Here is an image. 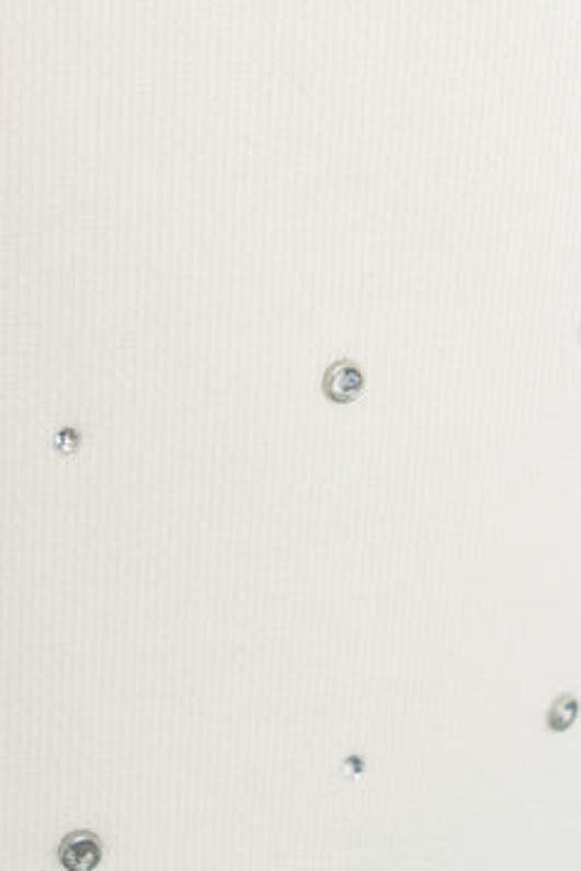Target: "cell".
I'll list each match as a JSON object with an SVG mask.
<instances>
[{"instance_id":"cell-3","label":"cell","mask_w":581,"mask_h":871,"mask_svg":"<svg viewBox=\"0 0 581 871\" xmlns=\"http://www.w3.org/2000/svg\"><path fill=\"white\" fill-rule=\"evenodd\" d=\"M574 719H577V700H574V697L572 695L557 697L555 704H552V710H550V717H548L550 729L565 731V729H569V726L574 724Z\"/></svg>"},{"instance_id":"cell-1","label":"cell","mask_w":581,"mask_h":871,"mask_svg":"<svg viewBox=\"0 0 581 871\" xmlns=\"http://www.w3.org/2000/svg\"><path fill=\"white\" fill-rule=\"evenodd\" d=\"M104 857V845L92 830H73L56 847V859L66 871H92Z\"/></svg>"},{"instance_id":"cell-2","label":"cell","mask_w":581,"mask_h":871,"mask_svg":"<svg viewBox=\"0 0 581 871\" xmlns=\"http://www.w3.org/2000/svg\"><path fill=\"white\" fill-rule=\"evenodd\" d=\"M366 388L364 370L352 358H340L322 376V394L334 404L354 402Z\"/></svg>"}]
</instances>
